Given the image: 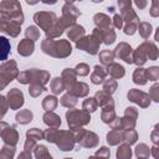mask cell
<instances>
[{
    "mask_svg": "<svg viewBox=\"0 0 159 159\" xmlns=\"http://www.w3.org/2000/svg\"><path fill=\"white\" fill-rule=\"evenodd\" d=\"M10 50H11L10 41L6 37L0 36V62L7 60V56L10 55Z\"/></svg>",
    "mask_w": 159,
    "mask_h": 159,
    "instance_id": "obj_1",
    "label": "cell"
}]
</instances>
